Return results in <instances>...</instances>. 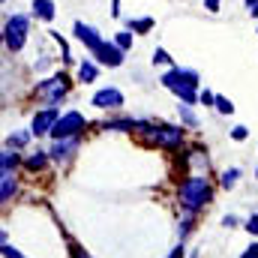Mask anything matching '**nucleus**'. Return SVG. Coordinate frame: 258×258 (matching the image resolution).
Wrapping results in <instances>:
<instances>
[{"label":"nucleus","mask_w":258,"mask_h":258,"mask_svg":"<svg viewBox=\"0 0 258 258\" xmlns=\"http://www.w3.org/2000/svg\"><path fill=\"white\" fill-rule=\"evenodd\" d=\"M243 228H246L249 234H255V237H258V213H252V216H249V219L243 222Z\"/></svg>","instance_id":"obj_30"},{"label":"nucleus","mask_w":258,"mask_h":258,"mask_svg":"<svg viewBox=\"0 0 258 258\" xmlns=\"http://www.w3.org/2000/svg\"><path fill=\"white\" fill-rule=\"evenodd\" d=\"M228 135H231V141H246V138H249V129L246 126H234Z\"/></svg>","instance_id":"obj_28"},{"label":"nucleus","mask_w":258,"mask_h":258,"mask_svg":"<svg viewBox=\"0 0 258 258\" xmlns=\"http://www.w3.org/2000/svg\"><path fill=\"white\" fill-rule=\"evenodd\" d=\"M237 222H240V219H237L234 213H228V216H222V225H225V228H237Z\"/></svg>","instance_id":"obj_33"},{"label":"nucleus","mask_w":258,"mask_h":258,"mask_svg":"<svg viewBox=\"0 0 258 258\" xmlns=\"http://www.w3.org/2000/svg\"><path fill=\"white\" fill-rule=\"evenodd\" d=\"M159 84L165 87V90H177V87H198L201 84V75L195 72V69H183V66H171L162 78H159Z\"/></svg>","instance_id":"obj_6"},{"label":"nucleus","mask_w":258,"mask_h":258,"mask_svg":"<svg viewBox=\"0 0 258 258\" xmlns=\"http://www.w3.org/2000/svg\"><path fill=\"white\" fill-rule=\"evenodd\" d=\"M30 138H36L30 129H21V132H12L9 138H6V147H12V150H21V147H27L30 144Z\"/></svg>","instance_id":"obj_19"},{"label":"nucleus","mask_w":258,"mask_h":258,"mask_svg":"<svg viewBox=\"0 0 258 258\" xmlns=\"http://www.w3.org/2000/svg\"><path fill=\"white\" fill-rule=\"evenodd\" d=\"M126 30H132V33H150L153 30V18H129Z\"/></svg>","instance_id":"obj_22"},{"label":"nucleus","mask_w":258,"mask_h":258,"mask_svg":"<svg viewBox=\"0 0 258 258\" xmlns=\"http://www.w3.org/2000/svg\"><path fill=\"white\" fill-rule=\"evenodd\" d=\"M0 252H3V258H24L15 246H12V243H3V246H0Z\"/></svg>","instance_id":"obj_29"},{"label":"nucleus","mask_w":258,"mask_h":258,"mask_svg":"<svg viewBox=\"0 0 258 258\" xmlns=\"http://www.w3.org/2000/svg\"><path fill=\"white\" fill-rule=\"evenodd\" d=\"M177 114H180V126L198 129V117H195L192 105H186V102H180V105H177Z\"/></svg>","instance_id":"obj_20"},{"label":"nucleus","mask_w":258,"mask_h":258,"mask_svg":"<svg viewBox=\"0 0 258 258\" xmlns=\"http://www.w3.org/2000/svg\"><path fill=\"white\" fill-rule=\"evenodd\" d=\"M204 9L207 12H219V0H204Z\"/></svg>","instance_id":"obj_36"},{"label":"nucleus","mask_w":258,"mask_h":258,"mask_svg":"<svg viewBox=\"0 0 258 258\" xmlns=\"http://www.w3.org/2000/svg\"><path fill=\"white\" fill-rule=\"evenodd\" d=\"M168 63H171V54L165 48H156L153 51V66H168Z\"/></svg>","instance_id":"obj_27"},{"label":"nucleus","mask_w":258,"mask_h":258,"mask_svg":"<svg viewBox=\"0 0 258 258\" xmlns=\"http://www.w3.org/2000/svg\"><path fill=\"white\" fill-rule=\"evenodd\" d=\"M27 33H30V18L27 15H9L6 24H3V45L6 51L18 54L27 42Z\"/></svg>","instance_id":"obj_4"},{"label":"nucleus","mask_w":258,"mask_h":258,"mask_svg":"<svg viewBox=\"0 0 258 258\" xmlns=\"http://www.w3.org/2000/svg\"><path fill=\"white\" fill-rule=\"evenodd\" d=\"M111 15H114V18L120 15V0H111Z\"/></svg>","instance_id":"obj_37"},{"label":"nucleus","mask_w":258,"mask_h":258,"mask_svg":"<svg viewBox=\"0 0 258 258\" xmlns=\"http://www.w3.org/2000/svg\"><path fill=\"white\" fill-rule=\"evenodd\" d=\"M240 258H258V240H255V243H249V246L240 252Z\"/></svg>","instance_id":"obj_32"},{"label":"nucleus","mask_w":258,"mask_h":258,"mask_svg":"<svg viewBox=\"0 0 258 258\" xmlns=\"http://www.w3.org/2000/svg\"><path fill=\"white\" fill-rule=\"evenodd\" d=\"M30 9H33V18H39V21H54V15H57L54 0H33Z\"/></svg>","instance_id":"obj_16"},{"label":"nucleus","mask_w":258,"mask_h":258,"mask_svg":"<svg viewBox=\"0 0 258 258\" xmlns=\"http://www.w3.org/2000/svg\"><path fill=\"white\" fill-rule=\"evenodd\" d=\"M237 180H240V168H225V171H222V177H219V186L228 192V189H234V186H237Z\"/></svg>","instance_id":"obj_21"},{"label":"nucleus","mask_w":258,"mask_h":258,"mask_svg":"<svg viewBox=\"0 0 258 258\" xmlns=\"http://www.w3.org/2000/svg\"><path fill=\"white\" fill-rule=\"evenodd\" d=\"M48 162H51V153H48V150H42V147H36V150H30V153L24 156V168H27L30 174L45 171V168H48Z\"/></svg>","instance_id":"obj_12"},{"label":"nucleus","mask_w":258,"mask_h":258,"mask_svg":"<svg viewBox=\"0 0 258 258\" xmlns=\"http://www.w3.org/2000/svg\"><path fill=\"white\" fill-rule=\"evenodd\" d=\"M186 258H198V252H195V249H192V252H189V255H186Z\"/></svg>","instance_id":"obj_38"},{"label":"nucleus","mask_w":258,"mask_h":258,"mask_svg":"<svg viewBox=\"0 0 258 258\" xmlns=\"http://www.w3.org/2000/svg\"><path fill=\"white\" fill-rule=\"evenodd\" d=\"M147 144L153 147H162V150H177L183 141H186V126H174V123H153L141 132Z\"/></svg>","instance_id":"obj_2"},{"label":"nucleus","mask_w":258,"mask_h":258,"mask_svg":"<svg viewBox=\"0 0 258 258\" xmlns=\"http://www.w3.org/2000/svg\"><path fill=\"white\" fill-rule=\"evenodd\" d=\"M69 90H72V78H69L66 72H54L51 78H42V81L33 87V93H36L45 105H60L66 96H69Z\"/></svg>","instance_id":"obj_3"},{"label":"nucleus","mask_w":258,"mask_h":258,"mask_svg":"<svg viewBox=\"0 0 258 258\" xmlns=\"http://www.w3.org/2000/svg\"><path fill=\"white\" fill-rule=\"evenodd\" d=\"M177 201H180V210L201 213L213 201V183L207 180V174H186L177 186Z\"/></svg>","instance_id":"obj_1"},{"label":"nucleus","mask_w":258,"mask_h":258,"mask_svg":"<svg viewBox=\"0 0 258 258\" xmlns=\"http://www.w3.org/2000/svg\"><path fill=\"white\" fill-rule=\"evenodd\" d=\"M255 180H258V168H255Z\"/></svg>","instance_id":"obj_39"},{"label":"nucleus","mask_w":258,"mask_h":258,"mask_svg":"<svg viewBox=\"0 0 258 258\" xmlns=\"http://www.w3.org/2000/svg\"><path fill=\"white\" fill-rule=\"evenodd\" d=\"M57 120H60V105H45V108H39V111L33 114V120H30V132H33L36 138L51 135V129L57 126Z\"/></svg>","instance_id":"obj_7"},{"label":"nucleus","mask_w":258,"mask_h":258,"mask_svg":"<svg viewBox=\"0 0 258 258\" xmlns=\"http://www.w3.org/2000/svg\"><path fill=\"white\" fill-rule=\"evenodd\" d=\"M87 126H90V123H87V117H84L81 111H63V114H60V120H57V126L51 129V141L75 138V135H81Z\"/></svg>","instance_id":"obj_5"},{"label":"nucleus","mask_w":258,"mask_h":258,"mask_svg":"<svg viewBox=\"0 0 258 258\" xmlns=\"http://www.w3.org/2000/svg\"><path fill=\"white\" fill-rule=\"evenodd\" d=\"M18 165H24L21 153L12 150V147H3V153H0V174H15Z\"/></svg>","instance_id":"obj_13"},{"label":"nucleus","mask_w":258,"mask_h":258,"mask_svg":"<svg viewBox=\"0 0 258 258\" xmlns=\"http://www.w3.org/2000/svg\"><path fill=\"white\" fill-rule=\"evenodd\" d=\"M90 105L99 111H117V108H123V93L117 87H99L90 96Z\"/></svg>","instance_id":"obj_10"},{"label":"nucleus","mask_w":258,"mask_h":258,"mask_svg":"<svg viewBox=\"0 0 258 258\" xmlns=\"http://www.w3.org/2000/svg\"><path fill=\"white\" fill-rule=\"evenodd\" d=\"M72 33H75V39H78V42H81V45H84L90 54H93V51H96V48L105 42V39H102V33H99L96 27L84 24V21H75V24H72Z\"/></svg>","instance_id":"obj_11"},{"label":"nucleus","mask_w":258,"mask_h":258,"mask_svg":"<svg viewBox=\"0 0 258 258\" xmlns=\"http://www.w3.org/2000/svg\"><path fill=\"white\" fill-rule=\"evenodd\" d=\"M138 126H141V120H135V117H108L102 123L105 132H138Z\"/></svg>","instance_id":"obj_14"},{"label":"nucleus","mask_w":258,"mask_h":258,"mask_svg":"<svg viewBox=\"0 0 258 258\" xmlns=\"http://www.w3.org/2000/svg\"><path fill=\"white\" fill-rule=\"evenodd\" d=\"M198 102H201V105H204V108H213V105H216V93H213V90H207V87H204V90H201V93H198Z\"/></svg>","instance_id":"obj_26"},{"label":"nucleus","mask_w":258,"mask_h":258,"mask_svg":"<svg viewBox=\"0 0 258 258\" xmlns=\"http://www.w3.org/2000/svg\"><path fill=\"white\" fill-rule=\"evenodd\" d=\"M51 39L60 45V54H63V63H72V54H69V42H66L63 36L57 33V30H51Z\"/></svg>","instance_id":"obj_25"},{"label":"nucleus","mask_w":258,"mask_h":258,"mask_svg":"<svg viewBox=\"0 0 258 258\" xmlns=\"http://www.w3.org/2000/svg\"><path fill=\"white\" fill-rule=\"evenodd\" d=\"M114 42H117V48H123V51H132V42H135V33L132 30H120L117 36H114Z\"/></svg>","instance_id":"obj_23"},{"label":"nucleus","mask_w":258,"mask_h":258,"mask_svg":"<svg viewBox=\"0 0 258 258\" xmlns=\"http://www.w3.org/2000/svg\"><path fill=\"white\" fill-rule=\"evenodd\" d=\"M183 255H186V249H183V243H177V246H174V249L168 252V258H183Z\"/></svg>","instance_id":"obj_34"},{"label":"nucleus","mask_w":258,"mask_h":258,"mask_svg":"<svg viewBox=\"0 0 258 258\" xmlns=\"http://www.w3.org/2000/svg\"><path fill=\"white\" fill-rule=\"evenodd\" d=\"M69 255H72V258H90L81 246H78V243H75V240H69Z\"/></svg>","instance_id":"obj_31"},{"label":"nucleus","mask_w":258,"mask_h":258,"mask_svg":"<svg viewBox=\"0 0 258 258\" xmlns=\"http://www.w3.org/2000/svg\"><path fill=\"white\" fill-rule=\"evenodd\" d=\"M96 75H99V63H96V60L84 57V60L78 63V81H81V84H93Z\"/></svg>","instance_id":"obj_18"},{"label":"nucleus","mask_w":258,"mask_h":258,"mask_svg":"<svg viewBox=\"0 0 258 258\" xmlns=\"http://www.w3.org/2000/svg\"><path fill=\"white\" fill-rule=\"evenodd\" d=\"M93 60H96L99 66L117 69V66H123V60H126V51H123V48H117V42H114V39H108V42H102V45L93 51Z\"/></svg>","instance_id":"obj_9"},{"label":"nucleus","mask_w":258,"mask_h":258,"mask_svg":"<svg viewBox=\"0 0 258 258\" xmlns=\"http://www.w3.org/2000/svg\"><path fill=\"white\" fill-rule=\"evenodd\" d=\"M246 12H249L252 18H258V0H246Z\"/></svg>","instance_id":"obj_35"},{"label":"nucleus","mask_w":258,"mask_h":258,"mask_svg":"<svg viewBox=\"0 0 258 258\" xmlns=\"http://www.w3.org/2000/svg\"><path fill=\"white\" fill-rule=\"evenodd\" d=\"M213 108H216L219 114H234V102H231L228 96H219V93H216V105H213Z\"/></svg>","instance_id":"obj_24"},{"label":"nucleus","mask_w":258,"mask_h":258,"mask_svg":"<svg viewBox=\"0 0 258 258\" xmlns=\"http://www.w3.org/2000/svg\"><path fill=\"white\" fill-rule=\"evenodd\" d=\"M195 216H198V213H192V210H183V213H180V219H177V240H180V243L195 231Z\"/></svg>","instance_id":"obj_17"},{"label":"nucleus","mask_w":258,"mask_h":258,"mask_svg":"<svg viewBox=\"0 0 258 258\" xmlns=\"http://www.w3.org/2000/svg\"><path fill=\"white\" fill-rule=\"evenodd\" d=\"M78 150H81V135L51 141V147H48V153H51V162H54V165H66V162H72Z\"/></svg>","instance_id":"obj_8"},{"label":"nucleus","mask_w":258,"mask_h":258,"mask_svg":"<svg viewBox=\"0 0 258 258\" xmlns=\"http://www.w3.org/2000/svg\"><path fill=\"white\" fill-rule=\"evenodd\" d=\"M18 195V177L15 174H0V204H9Z\"/></svg>","instance_id":"obj_15"}]
</instances>
